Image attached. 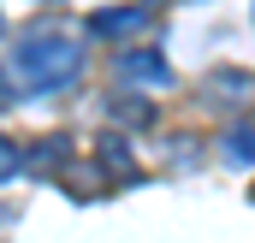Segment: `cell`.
Returning <instances> with one entry per match:
<instances>
[{
	"instance_id": "cell-8",
	"label": "cell",
	"mask_w": 255,
	"mask_h": 243,
	"mask_svg": "<svg viewBox=\"0 0 255 243\" xmlns=\"http://www.w3.org/2000/svg\"><path fill=\"white\" fill-rule=\"evenodd\" d=\"M101 160H107L113 172H130V154L119 148V136H107V142H101Z\"/></svg>"
},
{
	"instance_id": "cell-3",
	"label": "cell",
	"mask_w": 255,
	"mask_h": 243,
	"mask_svg": "<svg viewBox=\"0 0 255 243\" xmlns=\"http://www.w3.org/2000/svg\"><path fill=\"white\" fill-rule=\"evenodd\" d=\"M119 77H130V83H172V65H166V54L160 48H125L119 54Z\"/></svg>"
},
{
	"instance_id": "cell-5",
	"label": "cell",
	"mask_w": 255,
	"mask_h": 243,
	"mask_svg": "<svg viewBox=\"0 0 255 243\" xmlns=\"http://www.w3.org/2000/svg\"><path fill=\"white\" fill-rule=\"evenodd\" d=\"M208 89H214V101H238V95H250V77L244 71H214Z\"/></svg>"
},
{
	"instance_id": "cell-9",
	"label": "cell",
	"mask_w": 255,
	"mask_h": 243,
	"mask_svg": "<svg viewBox=\"0 0 255 243\" xmlns=\"http://www.w3.org/2000/svg\"><path fill=\"white\" fill-rule=\"evenodd\" d=\"M6 101H12V89H6V77H0V107H6Z\"/></svg>"
},
{
	"instance_id": "cell-1",
	"label": "cell",
	"mask_w": 255,
	"mask_h": 243,
	"mask_svg": "<svg viewBox=\"0 0 255 243\" xmlns=\"http://www.w3.org/2000/svg\"><path fill=\"white\" fill-rule=\"evenodd\" d=\"M18 71L36 83V89H65L77 71H83V48L71 36H24L18 42Z\"/></svg>"
},
{
	"instance_id": "cell-4",
	"label": "cell",
	"mask_w": 255,
	"mask_h": 243,
	"mask_svg": "<svg viewBox=\"0 0 255 243\" xmlns=\"http://www.w3.org/2000/svg\"><path fill=\"white\" fill-rule=\"evenodd\" d=\"M220 142H226V160H232V166H250L255 160V124H232Z\"/></svg>"
},
{
	"instance_id": "cell-2",
	"label": "cell",
	"mask_w": 255,
	"mask_h": 243,
	"mask_svg": "<svg viewBox=\"0 0 255 243\" xmlns=\"http://www.w3.org/2000/svg\"><path fill=\"white\" fill-rule=\"evenodd\" d=\"M136 30H148V0H130V6L89 18V36H101V42H119V36H136Z\"/></svg>"
},
{
	"instance_id": "cell-7",
	"label": "cell",
	"mask_w": 255,
	"mask_h": 243,
	"mask_svg": "<svg viewBox=\"0 0 255 243\" xmlns=\"http://www.w3.org/2000/svg\"><path fill=\"white\" fill-rule=\"evenodd\" d=\"M18 166H24V154H18V142H6V136H0V184L12 178Z\"/></svg>"
},
{
	"instance_id": "cell-6",
	"label": "cell",
	"mask_w": 255,
	"mask_h": 243,
	"mask_svg": "<svg viewBox=\"0 0 255 243\" xmlns=\"http://www.w3.org/2000/svg\"><path fill=\"white\" fill-rule=\"evenodd\" d=\"M36 166H42V172H54V166H65V136H48V142L36 148Z\"/></svg>"
}]
</instances>
